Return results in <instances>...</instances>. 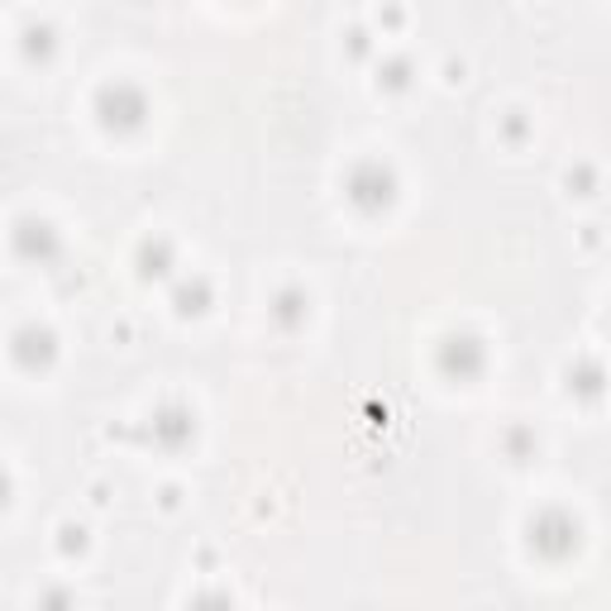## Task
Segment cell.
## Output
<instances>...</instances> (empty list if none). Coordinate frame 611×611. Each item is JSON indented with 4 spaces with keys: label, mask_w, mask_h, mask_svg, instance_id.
<instances>
[{
    "label": "cell",
    "mask_w": 611,
    "mask_h": 611,
    "mask_svg": "<svg viewBox=\"0 0 611 611\" xmlns=\"http://www.w3.org/2000/svg\"><path fill=\"white\" fill-rule=\"evenodd\" d=\"M96 111H101V120H105L111 130H134V125H139V120L148 115V101H144L139 86L115 82V86H101Z\"/></svg>",
    "instance_id": "obj_1"
},
{
    "label": "cell",
    "mask_w": 611,
    "mask_h": 611,
    "mask_svg": "<svg viewBox=\"0 0 611 611\" xmlns=\"http://www.w3.org/2000/svg\"><path fill=\"white\" fill-rule=\"evenodd\" d=\"M578 545V526L563 511H545L540 521L530 526V549H540L545 559H563Z\"/></svg>",
    "instance_id": "obj_2"
},
{
    "label": "cell",
    "mask_w": 611,
    "mask_h": 611,
    "mask_svg": "<svg viewBox=\"0 0 611 611\" xmlns=\"http://www.w3.org/2000/svg\"><path fill=\"white\" fill-rule=\"evenodd\" d=\"M392 173L382 163H359L354 173H349V196L363 206V210H377V206H387L392 201Z\"/></svg>",
    "instance_id": "obj_3"
},
{
    "label": "cell",
    "mask_w": 611,
    "mask_h": 611,
    "mask_svg": "<svg viewBox=\"0 0 611 611\" xmlns=\"http://www.w3.org/2000/svg\"><path fill=\"white\" fill-rule=\"evenodd\" d=\"M58 354V344H53V334L49 330H39V325H29L14 334V359L24 363V369H49Z\"/></svg>",
    "instance_id": "obj_4"
},
{
    "label": "cell",
    "mask_w": 611,
    "mask_h": 611,
    "mask_svg": "<svg viewBox=\"0 0 611 611\" xmlns=\"http://www.w3.org/2000/svg\"><path fill=\"white\" fill-rule=\"evenodd\" d=\"M439 363H445L449 373H458V377H473L483 369V349H478V340H449L445 354H439Z\"/></svg>",
    "instance_id": "obj_5"
},
{
    "label": "cell",
    "mask_w": 611,
    "mask_h": 611,
    "mask_svg": "<svg viewBox=\"0 0 611 611\" xmlns=\"http://www.w3.org/2000/svg\"><path fill=\"white\" fill-rule=\"evenodd\" d=\"M20 253L24 258H53L58 253V235L43 220H24L20 225Z\"/></svg>",
    "instance_id": "obj_6"
},
{
    "label": "cell",
    "mask_w": 611,
    "mask_h": 611,
    "mask_svg": "<svg viewBox=\"0 0 611 611\" xmlns=\"http://www.w3.org/2000/svg\"><path fill=\"white\" fill-rule=\"evenodd\" d=\"M191 611H235V607H229L225 598H201V602H196Z\"/></svg>",
    "instance_id": "obj_7"
},
{
    "label": "cell",
    "mask_w": 611,
    "mask_h": 611,
    "mask_svg": "<svg viewBox=\"0 0 611 611\" xmlns=\"http://www.w3.org/2000/svg\"><path fill=\"white\" fill-rule=\"evenodd\" d=\"M6 497H10V478L0 473V507H6Z\"/></svg>",
    "instance_id": "obj_8"
}]
</instances>
